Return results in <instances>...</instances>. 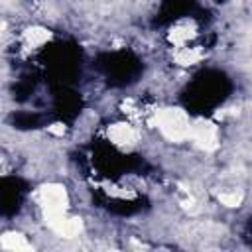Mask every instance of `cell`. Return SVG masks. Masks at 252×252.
<instances>
[{"label": "cell", "instance_id": "obj_1", "mask_svg": "<svg viewBox=\"0 0 252 252\" xmlns=\"http://www.w3.org/2000/svg\"><path fill=\"white\" fill-rule=\"evenodd\" d=\"M156 124L159 132L171 142H183L191 138V122L181 108H161L156 112Z\"/></svg>", "mask_w": 252, "mask_h": 252}, {"label": "cell", "instance_id": "obj_2", "mask_svg": "<svg viewBox=\"0 0 252 252\" xmlns=\"http://www.w3.org/2000/svg\"><path fill=\"white\" fill-rule=\"evenodd\" d=\"M39 201H41V207H43L45 217H49V215H61L67 209V191H65L63 185H57V183L43 185L39 189Z\"/></svg>", "mask_w": 252, "mask_h": 252}, {"label": "cell", "instance_id": "obj_3", "mask_svg": "<svg viewBox=\"0 0 252 252\" xmlns=\"http://www.w3.org/2000/svg\"><path fill=\"white\" fill-rule=\"evenodd\" d=\"M191 138L193 142L205 150V152H213L219 148V134H217V126L211 120H197L195 124H191Z\"/></svg>", "mask_w": 252, "mask_h": 252}, {"label": "cell", "instance_id": "obj_4", "mask_svg": "<svg viewBox=\"0 0 252 252\" xmlns=\"http://www.w3.org/2000/svg\"><path fill=\"white\" fill-rule=\"evenodd\" d=\"M45 222L49 224V228H53L63 238H75L83 230L81 219L67 217L65 213H61V215H49V217H45Z\"/></svg>", "mask_w": 252, "mask_h": 252}, {"label": "cell", "instance_id": "obj_5", "mask_svg": "<svg viewBox=\"0 0 252 252\" xmlns=\"http://www.w3.org/2000/svg\"><path fill=\"white\" fill-rule=\"evenodd\" d=\"M108 138L110 142H114L116 146H132L136 140H138V134L136 130L126 124V122H116L108 128Z\"/></svg>", "mask_w": 252, "mask_h": 252}, {"label": "cell", "instance_id": "obj_6", "mask_svg": "<svg viewBox=\"0 0 252 252\" xmlns=\"http://www.w3.org/2000/svg\"><path fill=\"white\" fill-rule=\"evenodd\" d=\"M0 246L4 250L10 252H24V250H32V244L26 240V236H22L20 232H6L0 238Z\"/></svg>", "mask_w": 252, "mask_h": 252}, {"label": "cell", "instance_id": "obj_7", "mask_svg": "<svg viewBox=\"0 0 252 252\" xmlns=\"http://www.w3.org/2000/svg\"><path fill=\"white\" fill-rule=\"evenodd\" d=\"M193 35H195V32H193V28H191L189 24H179V26L171 28V32H169V41H171L173 45H183V43L189 41Z\"/></svg>", "mask_w": 252, "mask_h": 252}, {"label": "cell", "instance_id": "obj_8", "mask_svg": "<svg viewBox=\"0 0 252 252\" xmlns=\"http://www.w3.org/2000/svg\"><path fill=\"white\" fill-rule=\"evenodd\" d=\"M201 57H203L201 49H197V47H181L175 53V63H179V65H195Z\"/></svg>", "mask_w": 252, "mask_h": 252}, {"label": "cell", "instance_id": "obj_9", "mask_svg": "<svg viewBox=\"0 0 252 252\" xmlns=\"http://www.w3.org/2000/svg\"><path fill=\"white\" fill-rule=\"evenodd\" d=\"M24 37H26V41L30 43V45H41V43H45L49 37H51V32H47L45 28H28L26 30V33H24Z\"/></svg>", "mask_w": 252, "mask_h": 252}, {"label": "cell", "instance_id": "obj_10", "mask_svg": "<svg viewBox=\"0 0 252 252\" xmlns=\"http://www.w3.org/2000/svg\"><path fill=\"white\" fill-rule=\"evenodd\" d=\"M242 199H244L242 191H224V193H219V201L224 207H238L242 203Z\"/></svg>", "mask_w": 252, "mask_h": 252}, {"label": "cell", "instance_id": "obj_11", "mask_svg": "<svg viewBox=\"0 0 252 252\" xmlns=\"http://www.w3.org/2000/svg\"><path fill=\"white\" fill-rule=\"evenodd\" d=\"M181 205H183V209H185V211H189V213H197V211H199V207H197V203H195V199H193V197L185 199Z\"/></svg>", "mask_w": 252, "mask_h": 252}, {"label": "cell", "instance_id": "obj_12", "mask_svg": "<svg viewBox=\"0 0 252 252\" xmlns=\"http://www.w3.org/2000/svg\"><path fill=\"white\" fill-rule=\"evenodd\" d=\"M47 132L49 134H55V136H63V132H65V126L63 124H51V126H47Z\"/></svg>", "mask_w": 252, "mask_h": 252}]
</instances>
